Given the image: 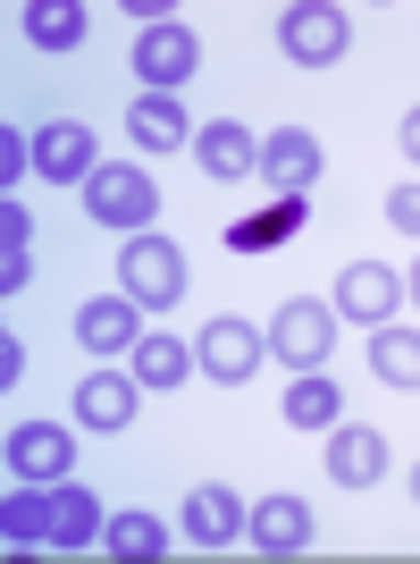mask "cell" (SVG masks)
Here are the masks:
<instances>
[{
  "label": "cell",
  "mask_w": 420,
  "mask_h": 564,
  "mask_svg": "<svg viewBox=\"0 0 420 564\" xmlns=\"http://www.w3.org/2000/svg\"><path fill=\"white\" fill-rule=\"evenodd\" d=\"M269 362H286V371H328V354H336V312L320 304V295H286L278 321H269Z\"/></svg>",
  "instance_id": "obj_1"
},
{
  "label": "cell",
  "mask_w": 420,
  "mask_h": 564,
  "mask_svg": "<svg viewBox=\"0 0 420 564\" xmlns=\"http://www.w3.org/2000/svg\"><path fill=\"white\" fill-rule=\"evenodd\" d=\"M118 295H135L143 312H168L177 295H186V253L168 245V236H126L118 245Z\"/></svg>",
  "instance_id": "obj_2"
},
{
  "label": "cell",
  "mask_w": 420,
  "mask_h": 564,
  "mask_svg": "<svg viewBox=\"0 0 420 564\" xmlns=\"http://www.w3.org/2000/svg\"><path fill=\"white\" fill-rule=\"evenodd\" d=\"M85 212H93L101 228H118V236H143L161 219V186H152V169H135V161H101L93 186H85Z\"/></svg>",
  "instance_id": "obj_3"
},
{
  "label": "cell",
  "mask_w": 420,
  "mask_h": 564,
  "mask_svg": "<svg viewBox=\"0 0 420 564\" xmlns=\"http://www.w3.org/2000/svg\"><path fill=\"white\" fill-rule=\"evenodd\" d=\"M404 270H387V261H345L336 270V295H328V312L336 321H353V329H387V321H404Z\"/></svg>",
  "instance_id": "obj_4"
},
{
  "label": "cell",
  "mask_w": 420,
  "mask_h": 564,
  "mask_svg": "<svg viewBox=\"0 0 420 564\" xmlns=\"http://www.w3.org/2000/svg\"><path fill=\"white\" fill-rule=\"evenodd\" d=\"M345 43H353V18L336 0H295V9H278V51L295 68H336Z\"/></svg>",
  "instance_id": "obj_5"
},
{
  "label": "cell",
  "mask_w": 420,
  "mask_h": 564,
  "mask_svg": "<svg viewBox=\"0 0 420 564\" xmlns=\"http://www.w3.org/2000/svg\"><path fill=\"white\" fill-rule=\"evenodd\" d=\"M194 362H202V379H219V388H244V379L269 362V337H261L253 321H235V312H210L202 337H194Z\"/></svg>",
  "instance_id": "obj_6"
},
{
  "label": "cell",
  "mask_w": 420,
  "mask_h": 564,
  "mask_svg": "<svg viewBox=\"0 0 420 564\" xmlns=\"http://www.w3.org/2000/svg\"><path fill=\"white\" fill-rule=\"evenodd\" d=\"M194 68H202V43H194V25H143L135 34V76L143 94H177V85H194Z\"/></svg>",
  "instance_id": "obj_7"
},
{
  "label": "cell",
  "mask_w": 420,
  "mask_h": 564,
  "mask_svg": "<svg viewBox=\"0 0 420 564\" xmlns=\"http://www.w3.org/2000/svg\"><path fill=\"white\" fill-rule=\"evenodd\" d=\"M93 127H76V118H43L34 127V177H51V186H93Z\"/></svg>",
  "instance_id": "obj_8"
},
{
  "label": "cell",
  "mask_w": 420,
  "mask_h": 564,
  "mask_svg": "<svg viewBox=\"0 0 420 564\" xmlns=\"http://www.w3.org/2000/svg\"><path fill=\"white\" fill-rule=\"evenodd\" d=\"M76 471V430L68 422H18L9 430V480H68Z\"/></svg>",
  "instance_id": "obj_9"
},
{
  "label": "cell",
  "mask_w": 420,
  "mask_h": 564,
  "mask_svg": "<svg viewBox=\"0 0 420 564\" xmlns=\"http://www.w3.org/2000/svg\"><path fill=\"white\" fill-rule=\"evenodd\" d=\"M194 169L210 186H244V177H261V135L235 118H210V127H194Z\"/></svg>",
  "instance_id": "obj_10"
},
{
  "label": "cell",
  "mask_w": 420,
  "mask_h": 564,
  "mask_svg": "<svg viewBox=\"0 0 420 564\" xmlns=\"http://www.w3.org/2000/svg\"><path fill=\"white\" fill-rule=\"evenodd\" d=\"M320 464H328L336 489H378V480H387V438H378L371 422H336L328 447H320Z\"/></svg>",
  "instance_id": "obj_11"
},
{
  "label": "cell",
  "mask_w": 420,
  "mask_h": 564,
  "mask_svg": "<svg viewBox=\"0 0 420 564\" xmlns=\"http://www.w3.org/2000/svg\"><path fill=\"white\" fill-rule=\"evenodd\" d=\"M244 522H253V506H244L228 480H202V489H186V540H194V547H210V556H219V547L244 540Z\"/></svg>",
  "instance_id": "obj_12"
},
{
  "label": "cell",
  "mask_w": 420,
  "mask_h": 564,
  "mask_svg": "<svg viewBox=\"0 0 420 564\" xmlns=\"http://www.w3.org/2000/svg\"><path fill=\"white\" fill-rule=\"evenodd\" d=\"M320 169H328V152H320L311 127H269V135H261V177H269L278 194H311Z\"/></svg>",
  "instance_id": "obj_13"
},
{
  "label": "cell",
  "mask_w": 420,
  "mask_h": 564,
  "mask_svg": "<svg viewBox=\"0 0 420 564\" xmlns=\"http://www.w3.org/2000/svg\"><path fill=\"white\" fill-rule=\"evenodd\" d=\"M311 531H320V522H311V506H303L295 489L261 497V506H253V522H244V540H253L261 556H303V547H311Z\"/></svg>",
  "instance_id": "obj_14"
},
{
  "label": "cell",
  "mask_w": 420,
  "mask_h": 564,
  "mask_svg": "<svg viewBox=\"0 0 420 564\" xmlns=\"http://www.w3.org/2000/svg\"><path fill=\"white\" fill-rule=\"evenodd\" d=\"M126 371H135V388H143V397H168V388H186V379L202 371V362H194V346H186V337L152 329V337H135Z\"/></svg>",
  "instance_id": "obj_15"
},
{
  "label": "cell",
  "mask_w": 420,
  "mask_h": 564,
  "mask_svg": "<svg viewBox=\"0 0 420 564\" xmlns=\"http://www.w3.org/2000/svg\"><path fill=\"white\" fill-rule=\"evenodd\" d=\"M135 404H143L135 371H85V379H76V422H85V430H126V422H135Z\"/></svg>",
  "instance_id": "obj_16"
},
{
  "label": "cell",
  "mask_w": 420,
  "mask_h": 564,
  "mask_svg": "<svg viewBox=\"0 0 420 564\" xmlns=\"http://www.w3.org/2000/svg\"><path fill=\"white\" fill-rule=\"evenodd\" d=\"M126 135H135V152H194V118L177 110V94H135Z\"/></svg>",
  "instance_id": "obj_17"
},
{
  "label": "cell",
  "mask_w": 420,
  "mask_h": 564,
  "mask_svg": "<svg viewBox=\"0 0 420 564\" xmlns=\"http://www.w3.org/2000/svg\"><path fill=\"white\" fill-rule=\"evenodd\" d=\"M135 337H143V304L135 295H101V304L76 312V346L85 354H135Z\"/></svg>",
  "instance_id": "obj_18"
},
{
  "label": "cell",
  "mask_w": 420,
  "mask_h": 564,
  "mask_svg": "<svg viewBox=\"0 0 420 564\" xmlns=\"http://www.w3.org/2000/svg\"><path fill=\"white\" fill-rule=\"evenodd\" d=\"M0 540H9V556L51 547V489L43 480H9V497H0Z\"/></svg>",
  "instance_id": "obj_19"
},
{
  "label": "cell",
  "mask_w": 420,
  "mask_h": 564,
  "mask_svg": "<svg viewBox=\"0 0 420 564\" xmlns=\"http://www.w3.org/2000/svg\"><path fill=\"white\" fill-rule=\"evenodd\" d=\"M110 531L93 489H76V480H51V547H93Z\"/></svg>",
  "instance_id": "obj_20"
},
{
  "label": "cell",
  "mask_w": 420,
  "mask_h": 564,
  "mask_svg": "<svg viewBox=\"0 0 420 564\" xmlns=\"http://www.w3.org/2000/svg\"><path fill=\"white\" fill-rule=\"evenodd\" d=\"M25 43L34 51H76L85 34H93V18H85V0H25Z\"/></svg>",
  "instance_id": "obj_21"
},
{
  "label": "cell",
  "mask_w": 420,
  "mask_h": 564,
  "mask_svg": "<svg viewBox=\"0 0 420 564\" xmlns=\"http://www.w3.org/2000/svg\"><path fill=\"white\" fill-rule=\"evenodd\" d=\"M101 556H118V564H161V556H168V522L152 514V506H135V514H110V531H101Z\"/></svg>",
  "instance_id": "obj_22"
},
{
  "label": "cell",
  "mask_w": 420,
  "mask_h": 564,
  "mask_svg": "<svg viewBox=\"0 0 420 564\" xmlns=\"http://www.w3.org/2000/svg\"><path fill=\"white\" fill-rule=\"evenodd\" d=\"M278 422H286V430H320V438H328V430L345 422V397H336V379H328V371H303L295 388H286V413H278Z\"/></svg>",
  "instance_id": "obj_23"
},
{
  "label": "cell",
  "mask_w": 420,
  "mask_h": 564,
  "mask_svg": "<svg viewBox=\"0 0 420 564\" xmlns=\"http://www.w3.org/2000/svg\"><path fill=\"white\" fill-rule=\"evenodd\" d=\"M371 379L378 388H420V329H404V321L371 329Z\"/></svg>",
  "instance_id": "obj_24"
},
{
  "label": "cell",
  "mask_w": 420,
  "mask_h": 564,
  "mask_svg": "<svg viewBox=\"0 0 420 564\" xmlns=\"http://www.w3.org/2000/svg\"><path fill=\"white\" fill-rule=\"evenodd\" d=\"M303 194H278V203H269V212H261V228H244V245H269V236H295L303 228Z\"/></svg>",
  "instance_id": "obj_25"
},
{
  "label": "cell",
  "mask_w": 420,
  "mask_h": 564,
  "mask_svg": "<svg viewBox=\"0 0 420 564\" xmlns=\"http://www.w3.org/2000/svg\"><path fill=\"white\" fill-rule=\"evenodd\" d=\"M34 169V135H18V127H0V186L18 194V177Z\"/></svg>",
  "instance_id": "obj_26"
},
{
  "label": "cell",
  "mask_w": 420,
  "mask_h": 564,
  "mask_svg": "<svg viewBox=\"0 0 420 564\" xmlns=\"http://www.w3.org/2000/svg\"><path fill=\"white\" fill-rule=\"evenodd\" d=\"M387 228H396V236H412V245H420V177H404V186L387 194Z\"/></svg>",
  "instance_id": "obj_27"
},
{
  "label": "cell",
  "mask_w": 420,
  "mask_h": 564,
  "mask_svg": "<svg viewBox=\"0 0 420 564\" xmlns=\"http://www.w3.org/2000/svg\"><path fill=\"white\" fill-rule=\"evenodd\" d=\"M0 245H9V253H25V245H34V212H25L18 194H0Z\"/></svg>",
  "instance_id": "obj_28"
},
{
  "label": "cell",
  "mask_w": 420,
  "mask_h": 564,
  "mask_svg": "<svg viewBox=\"0 0 420 564\" xmlns=\"http://www.w3.org/2000/svg\"><path fill=\"white\" fill-rule=\"evenodd\" d=\"M25 279H34V261H25V253H9V245H0V295H18Z\"/></svg>",
  "instance_id": "obj_29"
},
{
  "label": "cell",
  "mask_w": 420,
  "mask_h": 564,
  "mask_svg": "<svg viewBox=\"0 0 420 564\" xmlns=\"http://www.w3.org/2000/svg\"><path fill=\"white\" fill-rule=\"evenodd\" d=\"M18 371H25V346H18V337H0V388H18Z\"/></svg>",
  "instance_id": "obj_30"
},
{
  "label": "cell",
  "mask_w": 420,
  "mask_h": 564,
  "mask_svg": "<svg viewBox=\"0 0 420 564\" xmlns=\"http://www.w3.org/2000/svg\"><path fill=\"white\" fill-rule=\"evenodd\" d=\"M404 152L420 161V110H404Z\"/></svg>",
  "instance_id": "obj_31"
},
{
  "label": "cell",
  "mask_w": 420,
  "mask_h": 564,
  "mask_svg": "<svg viewBox=\"0 0 420 564\" xmlns=\"http://www.w3.org/2000/svg\"><path fill=\"white\" fill-rule=\"evenodd\" d=\"M404 295H412V304H420V261H412V270H404Z\"/></svg>",
  "instance_id": "obj_32"
},
{
  "label": "cell",
  "mask_w": 420,
  "mask_h": 564,
  "mask_svg": "<svg viewBox=\"0 0 420 564\" xmlns=\"http://www.w3.org/2000/svg\"><path fill=\"white\" fill-rule=\"evenodd\" d=\"M412 497H420V464H412Z\"/></svg>",
  "instance_id": "obj_33"
}]
</instances>
